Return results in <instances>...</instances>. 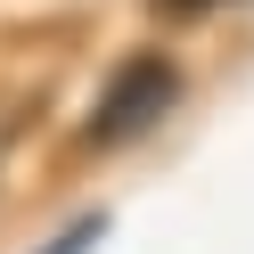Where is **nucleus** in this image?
<instances>
[{
    "mask_svg": "<svg viewBox=\"0 0 254 254\" xmlns=\"http://www.w3.org/2000/svg\"><path fill=\"white\" fill-rule=\"evenodd\" d=\"M172 99H181V66H172V58L115 66V82L99 90V115H90V148H123V139L156 131V123L172 115Z\"/></svg>",
    "mask_w": 254,
    "mask_h": 254,
    "instance_id": "1",
    "label": "nucleus"
},
{
    "mask_svg": "<svg viewBox=\"0 0 254 254\" xmlns=\"http://www.w3.org/2000/svg\"><path fill=\"white\" fill-rule=\"evenodd\" d=\"M99 238H107V213H82V221H74V230H58V238H50V246H41V254H90V246H99Z\"/></svg>",
    "mask_w": 254,
    "mask_h": 254,
    "instance_id": "2",
    "label": "nucleus"
},
{
    "mask_svg": "<svg viewBox=\"0 0 254 254\" xmlns=\"http://www.w3.org/2000/svg\"><path fill=\"white\" fill-rule=\"evenodd\" d=\"M164 8H213V0H164Z\"/></svg>",
    "mask_w": 254,
    "mask_h": 254,
    "instance_id": "3",
    "label": "nucleus"
}]
</instances>
